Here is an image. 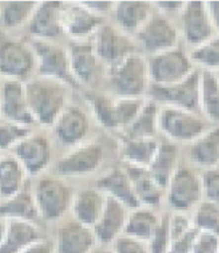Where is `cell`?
Masks as SVG:
<instances>
[{"label": "cell", "instance_id": "cell-1", "mask_svg": "<svg viewBox=\"0 0 219 253\" xmlns=\"http://www.w3.org/2000/svg\"><path fill=\"white\" fill-rule=\"evenodd\" d=\"M29 109L37 125L52 128L63 110L70 105L73 89L67 84L48 77L33 76L24 83Z\"/></svg>", "mask_w": 219, "mask_h": 253}, {"label": "cell", "instance_id": "cell-2", "mask_svg": "<svg viewBox=\"0 0 219 253\" xmlns=\"http://www.w3.org/2000/svg\"><path fill=\"white\" fill-rule=\"evenodd\" d=\"M147 98H123L104 92H90L86 101L96 123L104 129L121 132L131 124Z\"/></svg>", "mask_w": 219, "mask_h": 253}, {"label": "cell", "instance_id": "cell-3", "mask_svg": "<svg viewBox=\"0 0 219 253\" xmlns=\"http://www.w3.org/2000/svg\"><path fill=\"white\" fill-rule=\"evenodd\" d=\"M111 95L123 98H147L151 85L148 58L140 51L107 71Z\"/></svg>", "mask_w": 219, "mask_h": 253}, {"label": "cell", "instance_id": "cell-4", "mask_svg": "<svg viewBox=\"0 0 219 253\" xmlns=\"http://www.w3.org/2000/svg\"><path fill=\"white\" fill-rule=\"evenodd\" d=\"M75 192L61 176H42L33 189L39 217L47 222L60 220L70 212Z\"/></svg>", "mask_w": 219, "mask_h": 253}, {"label": "cell", "instance_id": "cell-5", "mask_svg": "<svg viewBox=\"0 0 219 253\" xmlns=\"http://www.w3.org/2000/svg\"><path fill=\"white\" fill-rule=\"evenodd\" d=\"M209 128L208 121L198 113L160 106L159 132L173 143H192Z\"/></svg>", "mask_w": 219, "mask_h": 253}, {"label": "cell", "instance_id": "cell-6", "mask_svg": "<svg viewBox=\"0 0 219 253\" xmlns=\"http://www.w3.org/2000/svg\"><path fill=\"white\" fill-rule=\"evenodd\" d=\"M37 75V58L30 41L0 38V76L26 83Z\"/></svg>", "mask_w": 219, "mask_h": 253}, {"label": "cell", "instance_id": "cell-7", "mask_svg": "<svg viewBox=\"0 0 219 253\" xmlns=\"http://www.w3.org/2000/svg\"><path fill=\"white\" fill-rule=\"evenodd\" d=\"M90 42L96 55L107 71L120 64L133 53L139 52L134 38L121 31L113 22L101 24Z\"/></svg>", "mask_w": 219, "mask_h": 253}, {"label": "cell", "instance_id": "cell-8", "mask_svg": "<svg viewBox=\"0 0 219 253\" xmlns=\"http://www.w3.org/2000/svg\"><path fill=\"white\" fill-rule=\"evenodd\" d=\"M203 199L202 174L193 168L179 167L165 188L164 202L172 211L188 212Z\"/></svg>", "mask_w": 219, "mask_h": 253}, {"label": "cell", "instance_id": "cell-9", "mask_svg": "<svg viewBox=\"0 0 219 253\" xmlns=\"http://www.w3.org/2000/svg\"><path fill=\"white\" fill-rule=\"evenodd\" d=\"M37 58V75L57 80L79 89L74 77L72 75L69 51L66 46L54 41L30 40Z\"/></svg>", "mask_w": 219, "mask_h": 253}, {"label": "cell", "instance_id": "cell-10", "mask_svg": "<svg viewBox=\"0 0 219 253\" xmlns=\"http://www.w3.org/2000/svg\"><path fill=\"white\" fill-rule=\"evenodd\" d=\"M201 73L194 71L187 79L173 85H150L147 98L161 107H174L198 113Z\"/></svg>", "mask_w": 219, "mask_h": 253}, {"label": "cell", "instance_id": "cell-11", "mask_svg": "<svg viewBox=\"0 0 219 253\" xmlns=\"http://www.w3.org/2000/svg\"><path fill=\"white\" fill-rule=\"evenodd\" d=\"M148 64L151 84L159 86L176 84L195 71L189 55L179 46L150 56Z\"/></svg>", "mask_w": 219, "mask_h": 253}, {"label": "cell", "instance_id": "cell-12", "mask_svg": "<svg viewBox=\"0 0 219 253\" xmlns=\"http://www.w3.org/2000/svg\"><path fill=\"white\" fill-rule=\"evenodd\" d=\"M105 152L100 144L84 142L69 149L55 164V172L61 177H85L96 173L104 162Z\"/></svg>", "mask_w": 219, "mask_h": 253}, {"label": "cell", "instance_id": "cell-13", "mask_svg": "<svg viewBox=\"0 0 219 253\" xmlns=\"http://www.w3.org/2000/svg\"><path fill=\"white\" fill-rule=\"evenodd\" d=\"M138 48L150 56L178 46L179 30L172 19L154 12L150 20L134 36Z\"/></svg>", "mask_w": 219, "mask_h": 253}, {"label": "cell", "instance_id": "cell-14", "mask_svg": "<svg viewBox=\"0 0 219 253\" xmlns=\"http://www.w3.org/2000/svg\"><path fill=\"white\" fill-rule=\"evenodd\" d=\"M179 33L189 45L195 47L213 38V22L207 2L186 1L179 14Z\"/></svg>", "mask_w": 219, "mask_h": 253}, {"label": "cell", "instance_id": "cell-15", "mask_svg": "<svg viewBox=\"0 0 219 253\" xmlns=\"http://www.w3.org/2000/svg\"><path fill=\"white\" fill-rule=\"evenodd\" d=\"M64 1L45 0L38 4L35 13L27 26L32 40L57 42L64 36L63 29Z\"/></svg>", "mask_w": 219, "mask_h": 253}, {"label": "cell", "instance_id": "cell-16", "mask_svg": "<svg viewBox=\"0 0 219 253\" xmlns=\"http://www.w3.org/2000/svg\"><path fill=\"white\" fill-rule=\"evenodd\" d=\"M27 175L38 176L50 167L53 158L51 141L44 134L32 132L12 149Z\"/></svg>", "mask_w": 219, "mask_h": 253}, {"label": "cell", "instance_id": "cell-17", "mask_svg": "<svg viewBox=\"0 0 219 253\" xmlns=\"http://www.w3.org/2000/svg\"><path fill=\"white\" fill-rule=\"evenodd\" d=\"M53 135L63 147L72 149L85 142L90 131V119L77 105H69L52 126Z\"/></svg>", "mask_w": 219, "mask_h": 253}, {"label": "cell", "instance_id": "cell-18", "mask_svg": "<svg viewBox=\"0 0 219 253\" xmlns=\"http://www.w3.org/2000/svg\"><path fill=\"white\" fill-rule=\"evenodd\" d=\"M69 51L72 75L79 87H91L100 79L106 67L96 55L90 41L70 42Z\"/></svg>", "mask_w": 219, "mask_h": 253}, {"label": "cell", "instance_id": "cell-19", "mask_svg": "<svg viewBox=\"0 0 219 253\" xmlns=\"http://www.w3.org/2000/svg\"><path fill=\"white\" fill-rule=\"evenodd\" d=\"M105 22V18L92 13L80 1H64L63 29L64 36L69 38L71 42L90 41L92 36Z\"/></svg>", "mask_w": 219, "mask_h": 253}, {"label": "cell", "instance_id": "cell-20", "mask_svg": "<svg viewBox=\"0 0 219 253\" xmlns=\"http://www.w3.org/2000/svg\"><path fill=\"white\" fill-rule=\"evenodd\" d=\"M0 117L30 128L37 125L29 109L24 83L4 81L0 85Z\"/></svg>", "mask_w": 219, "mask_h": 253}, {"label": "cell", "instance_id": "cell-21", "mask_svg": "<svg viewBox=\"0 0 219 253\" xmlns=\"http://www.w3.org/2000/svg\"><path fill=\"white\" fill-rule=\"evenodd\" d=\"M55 253H90L98 245L92 228L71 219L57 228Z\"/></svg>", "mask_w": 219, "mask_h": 253}, {"label": "cell", "instance_id": "cell-22", "mask_svg": "<svg viewBox=\"0 0 219 253\" xmlns=\"http://www.w3.org/2000/svg\"><path fill=\"white\" fill-rule=\"evenodd\" d=\"M155 12L153 2L145 0H119L115 2L113 13L114 24L130 37L142 29Z\"/></svg>", "mask_w": 219, "mask_h": 253}, {"label": "cell", "instance_id": "cell-23", "mask_svg": "<svg viewBox=\"0 0 219 253\" xmlns=\"http://www.w3.org/2000/svg\"><path fill=\"white\" fill-rule=\"evenodd\" d=\"M130 209L116 199L107 198L106 206L98 221L92 227L97 242L110 246L124 233Z\"/></svg>", "mask_w": 219, "mask_h": 253}, {"label": "cell", "instance_id": "cell-24", "mask_svg": "<svg viewBox=\"0 0 219 253\" xmlns=\"http://www.w3.org/2000/svg\"><path fill=\"white\" fill-rule=\"evenodd\" d=\"M107 198L108 196L96 186L76 192L70 211L73 219L92 228L104 211Z\"/></svg>", "mask_w": 219, "mask_h": 253}, {"label": "cell", "instance_id": "cell-25", "mask_svg": "<svg viewBox=\"0 0 219 253\" xmlns=\"http://www.w3.org/2000/svg\"><path fill=\"white\" fill-rule=\"evenodd\" d=\"M188 160L203 171L219 168V125L211 126L201 137L189 143Z\"/></svg>", "mask_w": 219, "mask_h": 253}, {"label": "cell", "instance_id": "cell-26", "mask_svg": "<svg viewBox=\"0 0 219 253\" xmlns=\"http://www.w3.org/2000/svg\"><path fill=\"white\" fill-rule=\"evenodd\" d=\"M96 187L107 196L124 204L130 211L140 207L126 169H111L97 179Z\"/></svg>", "mask_w": 219, "mask_h": 253}, {"label": "cell", "instance_id": "cell-27", "mask_svg": "<svg viewBox=\"0 0 219 253\" xmlns=\"http://www.w3.org/2000/svg\"><path fill=\"white\" fill-rule=\"evenodd\" d=\"M179 160H181V151L176 143L168 140L159 143L157 153H155L148 169L151 176L164 191L174 173L181 167Z\"/></svg>", "mask_w": 219, "mask_h": 253}, {"label": "cell", "instance_id": "cell-28", "mask_svg": "<svg viewBox=\"0 0 219 253\" xmlns=\"http://www.w3.org/2000/svg\"><path fill=\"white\" fill-rule=\"evenodd\" d=\"M126 172L140 206L155 209L164 202L165 191L154 181L148 169L127 167Z\"/></svg>", "mask_w": 219, "mask_h": 253}, {"label": "cell", "instance_id": "cell-29", "mask_svg": "<svg viewBox=\"0 0 219 253\" xmlns=\"http://www.w3.org/2000/svg\"><path fill=\"white\" fill-rule=\"evenodd\" d=\"M160 105L149 98L131 124L120 132L123 139H154L159 132Z\"/></svg>", "mask_w": 219, "mask_h": 253}, {"label": "cell", "instance_id": "cell-30", "mask_svg": "<svg viewBox=\"0 0 219 253\" xmlns=\"http://www.w3.org/2000/svg\"><path fill=\"white\" fill-rule=\"evenodd\" d=\"M41 238L43 237L37 222L9 220L6 238L0 246V253H21L27 247Z\"/></svg>", "mask_w": 219, "mask_h": 253}, {"label": "cell", "instance_id": "cell-31", "mask_svg": "<svg viewBox=\"0 0 219 253\" xmlns=\"http://www.w3.org/2000/svg\"><path fill=\"white\" fill-rule=\"evenodd\" d=\"M162 215L154 208L140 206L129 211L124 233L141 241L149 242L157 229Z\"/></svg>", "mask_w": 219, "mask_h": 253}, {"label": "cell", "instance_id": "cell-32", "mask_svg": "<svg viewBox=\"0 0 219 253\" xmlns=\"http://www.w3.org/2000/svg\"><path fill=\"white\" fill-rule=\"evenodd\" d=\"M157 139H123L119 149L128 167L148 169L159 148Z\"/></svg>", "mask_w": 219, "mask_h": 253}, {"label": "cell", "instance_id": "cell-33", "mask_svg": "<svg viewBox=\"0 0 219 253\" xmlns=\"http://www.w3.org/2000/svg\"><path fill=\"white\" fill-rule=\"evenodd\" d=\"M0 217L8 220H27L37 222L38 208L32 193L21 191L9 198L0 202Z\"/></svg>", "mask_w": 219, "mask_h": 253}, {"label": "cell", "instance_id": "cell-34", "mask_svg": "<svg viewBox=\"0 0 219 253\" xmlns=\"http://www.w3.org/2000/svg\"><path fill=\"white\" fill-rule=\"evenodd\" d=\"M40 1L35 0H4L0 1V24L13 30L28 26Z\"/></svg>", "mask_w": 219, "mask_h": 253}, {"label": "cell", "instance_id": "cell-35", "mask_svg": "<svg viewBox=\"0 0 219 253\" xmlns=\"http://www.w3.org/2000/svg\"><path fill=\"white\" fill-rule=\"evenodd\" d=\"M27 173L13 155L0 157V197L9 198L23 191Z\"/></svg>", "mask_w": 219, "mask_h": 253}, {"label": "cell", "instance_id": "cell-36", "mask_svg": "<svg viewBox=\"0 0 219 253\" xmlns=\"http://www.w3.org/2000/svg\"><path fill=\"white\" fill-rule=\"evenodd\" d=\"M199 111L208 123L219 125V81L213 72L204 71L201 74Z\"/></svg>", "mask_w": 219, "mask_h": 253}, {"label": "cell", "instance_id": "cell-37", "mask_svg": "<svg viewBox=\"0 0 219 253\" xmlns=\"http://www.w3.org/2000/svg\"><path fill=\"white\" fill-rule=\"evenodd\" d=\"M191 218L195 229L219 236V207L214 203L203 199L193 211Z\"/></svg>", "mask_w": 219, "mask_h": 253}, {"label": "cell", "instance_id": "cell-38", "mask_svg": "<svg viewBox=\"0 0 219 253\" xmlns=\"http://www.w3.org/2000/svg\"><path fill=\"white\" fill-rule=\"evenodd\" d=\"M188 55L193 64L204 67L205 71H219V38H212L193 47Z\"/></svg>", "mask_w": 219, "mask_h": 253}, {"label": "cell", "instance_id": "cell-39", "mask_svg": "<svg viewBox=\"0 0 219 253\" xmlns=\"http://www.w3.org/2000/svg\"><path fill=\"white\" fill-rule=\"evenodd\" d=\"M31 133L32 129L30 126H21L0 118V151L12 150Z\"/></svg>", "mask_w": 219, "mask_h": 253}, {"label": "cell", "instance_id": "cell-40", "mask_svg": "<svg viewBox=\"0 0 219 253\" xmlns=\"http://www.w3.org/2000/svg\"><path fill=\"white\" fill-rule=\"evenodd\" d=\"M171 233H170V212L161 217L159 226L155 229L152 238L148 242L150 253H169L171 246Z\"/></svg>", "mask_w": 219, "mask_h": 253}, {"label": "cell", "instance_id": "cell-41", "mask_svg": "<svg viewBox=\"0 0 219 253\" xmlns=\"http://www.w3.org/2000/svg\"><path fill=\"white\" fill-rule=\"evenodd\" d=\"M115 253H150L147 242L125 235L119 236L110 245Z\"/></svg>", "mask_w": 219, "mask_h": 253}, {"label": "cell", "instance_id": "cell-42", "mask_svg": "<svg viewBox=\"0 0 219 253\" xmlns=\"http://www.w3.org/2000/svg\"><path fill=\"white\" fill-rule=\"evenodd\" d=\"M202 182L204 199L219 207V168L204 171Z\"/></svg>", "mask_w": 219, "mask_h": 253}, {"label": "cell", "instance_id": "cell-43", "mask_svg": "<svg viewBox=\"0 0 219 253\" xmlns=\"http://www.w3.org/2000/svg\"><path fill=\"white\" fill-rule=\"evenodd\" d=\"M219 236L207 231L197 230L192 253H218Z\"/></svg>", "mask_w": 219, "mask_h": 253}, {"label": "cell", "instance_id": "cell-44", "mask_svg": "<svg viewBox=\"0 0 219 253\" xmlns=\"http://www.w3.org/2000/svg\"><path fill=\"white\" fill-rule=\"evenodd\" d=\"M196 235L197 229L192 228L185 235L173 240L171 242V246H170L169 253H192V248Z\"/></svg>", "mask_w": 219, "mask_h": 253}, {"label": "cell", "instance_id": "cell-45", "mask_svg": "<svg viewBox=\"0 0 219 253\" xmlns=\"http://www.w3.org/2000/svg\"><path fill=\"white\" fill-rule=\"evenodd\" d=\"M80 2L92 13L106 19V17L111 16V13H113L116 1H110V0H84V1Z\"/></svg>", "mask_w": 219, "mask_h": 253}, {"label": "cell", "instance_id": "cell-46", "mask_svg": "<svg viewBox=\"0 0 219 253\" xmlns=\"http://www.w3.org/2000/svg\"><path fill=\"white\" fill-rule=\"evenodd\" d=\"M155 12L172 19V16H179L186 1H152Z\"/></svg>", "mask_w": 219, "mask_h": 253}, {"label": "cell", "instance_id": "cell-47", "mask_svg": "<svg viewBox=\"0 0 219 253\" xmlns=\"http://www.w3.org/2000/svg\"><path fill=\"white\" fill-rule=\"evenodd\" d=\"M21 253H55L54 240L43 237L27 247Z\"/></svg>", "mask_w": 219, "mask_h": 253}, {"label": "cell", "instance_id": "cell-48", "mask_svg": "<svg viewBox=\"0 0 219 253\" xmlns=\"http://www.w3.org/2000/svg\"><path fill=\"white\" fill-rule=\"evenodd\" d=\"M207 6H208L209 14H211L213 27L215 28L219 33V0H215V1H208Z\"/></svg>", "mask_w": 219, "mask_h": 253}, {"label": "cell", "instance_id": "cell-49", "mask_svg": "<svg viewBox=\"0 0 219 253\" xmlns=\"http://www.w3.org/2000/svg\"><path fill=\"white\" fill-rule=\"evenodd\" d=\"M8 226H9L8 219L0 217V246L2 245L4 238H6L7 231H8Z\"/></svg>", "mask_w": 219, "mask_h": 253}, {"label": "cell", "instance_id": "cell-50", "mask_svg": "<svg viewBox=\"0 0 219 253\" xmlns=\"http://www.w3.org/2000/svg\"><path fill=\"white\" fill-rule=\"evenodd\" d=\"M90 253H115L110 246L97 245V247Z\"/></svg>", "mask_w": 219, "mask_h": 253}, {"label": "cell", "instance_id": "cell-51", "mask_svg": "<svg viewBox=\"0 0 219 253\" xmlns=\"http://www.w3.org/2000/svg\"><path fill=\"white\" fill-rule=\"evenodd\" d=\"M217 77H218V81H219V74H218V75H217Z\"/></svg>", "mask_w": 219, "mask_h": 253}, {"label": "cell", "instance_id": "cell-52", "mask_svg": "<svg viewBox=\"0 0 219 253\" xmlns=\"http://www.w3.org/2000/svg\"><path fill=\"white\" fill-rule=\"evenodd\" d=\"M218 253H219V251H218Z\"/></svg>", "mask_w": 219, "mask_h": 253}]
</instances>
